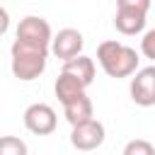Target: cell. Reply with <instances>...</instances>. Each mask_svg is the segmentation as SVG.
Masks as SVG:
<instances>
[{
	"mask_svg": "<svg viewBox=\"0 0 155 155\" xmlns=\"http://www.w3.org/2000/svg\"><path fill=\"white\" fill-rule=\"evenodd\" d=\"M97 61L109 78H128L138 70V53L136 48L121 41H102L97 46Z\"/></svg>",
	"mask_w": 155,
	"mask_h": 155,
	"instance_id": "1",
	"label": "cell"
},
{
	"mask_svg": "<svg viewBox=\"0 0 155 155\" xmlns=\"http://www.w3.org/2000/svg\"><path fill=\"white\" fill-rule=\"evenodd\" d=\"M10 56H12L10 58V70L22 82L36 80L46 70V63H48V48L31 46V44H24V41H17V39L10 48Z\"/></svg>",
	"mask_w": 155,
	"mask_h": 155,
	"instance_id": "2",
	"label": "cell"
},
{
	"mask_svg": "<svg viewBox=\"0 0 155 155\" xmlns=\"http://www.w3.org/2000/svg\"><path fill=\"white\" fill-rule=\"evenodd\" d=\"M24 128L34 136H48L56 131V124H58V116L53 111L51 104H44V102H36V104H29L24 109Z\"/></svg>",
	"mask_w": 155,
	"mask_h": 155,
	"instance_id": "3",
	"label": "cell"
},
{
	"mask_svg": "<svg viewBox=\"0 0 155 155\" xmlns=\"http://www.w3.org/2000/svg\"><path fill=\"white\" fill-rule=\"evenodd\" d=\"M51 24L44 19V17H36V15H29L24 17L19 24H17V41H24V44H31V46H41V48H48L51 46Z\"/></svg>",
	"mask_w": 155,
	"mask_h": 155,
	"instance_id": "4",
	"label": "cell"
},
{
	"mask_svg": "<svg viewBox=\"0 0 155 155\" xmlns=\"http://www.w3.org/2000/svg\"><path fill=\"white\" fill-rule=\"evenodd\" d=\"M128 92L138 107H153L155 104V65L136 70L131 78Z\"/></svg>",
	"mask_w": 155,
	"mask_h": 155,
	"instance_id": "5",
	"label": "cell"
},
{
	"mask_svg": "<svg viewBox=\"0 0 155 155\" xmlns=\"http://www.w3.org/2000/svg\"><path fill=\"white\" fill-rule=\"evenodd\" d=\"M82 46H85V39H82V34L78 31V29H73V27H65V29H61L53 39H51V53L56 56V58H61L63 63L65 61H70V58H78L80 53H82Z\"/></svg>",
	"mask_w": 155,
	"mask_h": 155,
	"instance_id": "6",
	"label": "cell"
},
{
	"mask_svg": "<svg viewBox=\"0 0 155 155\" xmlns=\"http://www.w3.org/2000/svg\"><path fill=\"white\" fill-rule=\"evenodd\" d=\"M70 143H73V148L85 150V153L97 150V148L104 143V124L97 121V119H92V121H87V124L73 126V131H70Z\"/></svg>",
	"mask_w": 155,
	"mask_h": 155,
	"instance_id": "7",
	"label": "cell"
},
{
	"mask_svg": "<svg viewBox=\"0 0 155 155\" xmlns=\"http://www.w3.org/2000/svg\"><path fill=\"white\" fill-rule=\"evenodd\" d=\"M63 111H65V121L70 126H80V124H87L94 119V107L87 94H80V97L70 99L68 104H63Z\"/></svg>",
	"mask_w": 155,
	"mask_h": 155,
	"instance_id": "8",
	"label": "cell"
},
{
	"mask_svg": "<svg viewBox=\"0 0 155 155\" xmlns=\"http://www.w3.org/2000/svg\"><path fill=\"white\" fill-rule=\"evenodd\" d=\"M61 73H68V75L78 78V80L87 87V85H92V80H94V61H92L90 56H82V53H80L78 58L65 61Z\"/></svg>",
	"mask_w": 155,
	"mask_h": 155,
	"instance_id": "9",
	"label": "cell"
},
{
	"mask_svg": "<svg viewBox=\"0 0 155 155\" xmlns=\"http://www.w3.org/2000/svg\"><path fill=\"white\" fill-rule=\"evenodd\" d=\"M53 92H56V97H58L61 104H68L70 99L85 94V85H82L78 78H73V75H68V73H61V75L56 78Z\"/></svg>",
	"mask_w": 155,
	"mask_h": 155,
	"instance_id": "10",
	"label": "cell"
},
{
	"mask_svg": "<svg viewBox=\"0 0 155 155\" xmlns=\"http://www.w3.org/2000/svg\"><path fill=\"white\" fill-rule=\"evenodd\" d=\"M114 27H116V31H121L124 36L140 34V31L145 29V15L128 12V10H116V15H114Z\"/></svg>",
	"mask_w": 155,
	"mask_h": 155,
	"instance_id": "11",
	"label": "cell"
},
{
	"mask_svg": "<svg viewBox=\"0 0 155 155\" xmlns=\"http://www.w3.org/2000/svg\"><path fill=\"white\" fill-rule=\"evenodd\" d=\"M0 155H29V148L19 136H0Z\"/></svg>",
	"mask_w": 155,
	"mask_h": 155,
	"instance_id": "12",
	"label": "cell"
},
{
	"mask_svg": "<svg viewBox=\"0 0 155 155\" xmlns=\"http://www.w3.org/2000/svg\"><path fill=\"white\" fill-rule=\"evenodd\" d=\"M121 155H155V148L145 138H133V140H128L124 145V153Z\"/></svg>",
	"mask_w": 155,
	"mask_h": 155,
	"instance_id": "13",
	"label": "cell"
},
{
	"mask_svg": "<svg viewBox=\"0 0 155 155\" xmlns=\"http://www.w3.org/2000/svg\"><path fill=\"white\" fill-rule=\"evenodd\" d=\"M116 10H128V12L148 15V10H150V0H116Z\"/></svg>",
	"mask_w": 155,
	"mask_h": 155,
	"instance_id": "14",
	"label": "cell"
},
{
	"mask_svg": "<svg viewBox=\"0 0 155 155\" xmlns=\"http://www.w3.org/2000/svg\"><path fill=\"white\" fill-rule=\"evenodd\" d=\"M140 53L145 58L155 61V29H150V31L143 34V39H140Z\"/></svg>",
	"mask_w": 155,
	"mask_h": 155,
	"instance_id": "15",
	"label": "cell"
},
{
	"mask_svg": "<svg viewBox=\"0 0 155 155\" xmlns=\"http://www.w3.org/2000/svg\"><path fill=\"white\" fill-rule=\"evenodd\" d=\"M7 29H10V15H7V10L0 5V36H2Z\"/></svg>",
	"mask_w": 155,
	"mask_h": 155,
	"instance_id": "16",
	"label": "cell"
}]
</instances>
